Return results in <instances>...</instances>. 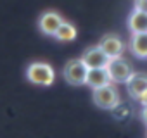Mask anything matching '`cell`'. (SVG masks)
Returning <instances> with one entry per match:
<instances>
[{
  "instance_id": "cell-12",
  "label": "cell",
  "mask_w": 147,
  "mask_h": 138,
  "mask_svg": "<svg viewBox=\"0 0 147 138\" xmlns=\"http://www.w3.org/2000/svg\"><path fill=\"white\" fill-rule=\"evenodd\" d=\"M76 28L73 26L71 23H67V21H62V24L59 26V29L55 31V38L59 40V42H73L76 38Z\"/></svg>"
},
{
  "instance_id": "cell-8",
  "label": "cell",
  "mask_w": 147,
  "mask_h": 138,
  "mask_svg": "<svg viewBox=\"0 0 147 138\" xmlns=\"http://www.w3.org/2000/svg\"><path fill=\"white\" fill-rule=\"evenodd\" d=\"M99 47L109 55V59H113V57H121L123 48H125L121 38H119L118 35H113V33L102 36V40L99 42Z\"/></svg>"
},
{
  "instance_id": "cell-9",
  "label": "cell",
  "mask_w": 147,
  "mask_h": 138,
  "mask_svg": "<svg viewBox=\"0 0 147 138\" xmlns=\"http://www.w3.org/2000/svg\"><path fill=\"white\" fill-rule=\"evenodd\" d=\"M111 78L107 74V69L106 67H90L88 73H87V81L85 85H88L90 88H100L104 85H109Z\"/></svg>"
},
{
  "instance_id": "cell-13",
  "label": "cell",
  "mask_w": 147,
  "mask_h": 138,
  "mask_svg": "<svg viewBox=\"0 0 147 138\" xmlns=\"http://www.w3.org/2000/svg\"><path fill=\"white\" fill-rule=\"evenodd\" d=\"M142 119H144V123L147 124V105L144 107V111H142Z\"/></svg>"
},
{
  "instance_id": "cell-6",
  "label": "cell",
  "mask_w": 147,
  "mask_h": 138,
  "mask_svg": "<svg viewBox=\"0 0 147 138\" xmlns=\"http://www.w3.org/2000/svg\"><path fill=\"white\" fill-rule=\"evenodd\" d=\"M82 60L90 67H106L107 62H109V55L97 45V47H88L83 55H82Z\"/></svg>"
},
{
  "instance_id": "cell-7",
  "label": "cell",
  "mask_w": 147,
  "mask_h": 138,
  "mask_svg": "<svg viewBox=\"0 0 147 138\" xmlns=\"http://www.w3.org/2000/svg\"><path fill=\"white\" fill-rule=\"evenodd\" d=\"M126 86H128V93L140 100L144 97V93L147 92V74L145 73H131V76L126 80Z\"/></svg>"
},
{
  "instance_id": "cell-1",
  "label": "cell",
  "mask_w": 147,
  "mask_h": 138,
  "mask_svg": "<svg viewBox=\"0 0 147 138\" xmlns=\"http://www.w3.org/2000/svg\"><path fill=\"white\" fill-rule=\"evenodd\" d=\"M26 78L35 83V85H42V86H49L54 83V69L45 64V62H31L26 69Z\"/></svg>"
},
{
  "instance_id": "cell-5",
  "label": "cell",
  "mask_w": 147,
  "mask_h": 138,
  "mask_svg": "<svg viewBox=\"0 0 147 138\" xmlns=\"http://www.w3.org/2000/svg\"><path fill=\"white\" fill-rule=\"evenodd\" d=\"M62 21H64V19H62L57 12L49 11V12H43V14L40 16V19H38V28H40V31H42L43 35L54 36L55 31L59 29V26L62 24Z\"/></svg>"
},
{
  "instance_id": "cell-11",
  "label": "cell",
  "mask_w": 147,
  "mask_h": 138,
  "mask_svg": "<svg viewBox=\"0 0 147 138\" xmlns=\"http://www.w3.org/2000/svg\"><path fill=\"white\" fill-rule=\"evenodd\" d=\"M130 50L137 57H147V31L133 33L131 42H130Z\"/></svg>"
},
{
  "instance_id": "cell-10",
  "label": "cell",
  "mask_w": 147,
  "mask_h": 138,
  "mask_svg": "<svg viewBox=\"0 0 147 138\" xmlns=\"http://www.w3.org/2000/svg\"><path fill=\"white\" fill-rule=\"evenodd\" d=\"M128 28L131 33H144L147 31V11L135 9L128 19Z\"/></svg>"
},
{
  "instance_id": "cell-4",
  "label": "cell",
  "mask_w": 147,
  "mask_h": 138,
  "mask_svg": "<svg viewBox=\"0 0 147 138\" xmlns=\"http://www.w3.org/2000/svg\"><path fill=\"white\" fill-rule=\"evenodd\" d=\"M106 69H107V74H109L111 81H116V83H126V80L133 73L130 62L126 59H123V57H113V59H109Z\"/></svg>"
},
{
  "instance_id": "cell-3",
  "label": "cell",
  "mask_w": 147,
  "mask_h": 138,
  "mask_svg": "<svg viewBox=\"0 0 147 138\" xmlns=\"http://www.w3.org/2000/svg\"><path fill=\"white\" fill-rule=\"evenodd\" d=\"M92 100L100 109H114L119 104V93L109 83V85H104L100 88H95L94 90V95H92Z\"/></svg>"
},
{
  "instance_id": "cell-2",
  "label": "cell",
  "mask_w": 147,
  "mask_h": 138,
  "mask_svg": "<svg viewBox=\"0 0 147 138\" xmlns=\"http://www.w3.org/2000/svg\"><path fill=\"white\" fill-rule=\"evenodd\" d=\"M87 73H88V66L82 59H71L64 66V80L69 85H85L87 81Z\"/></svg>"
}]
</instances>
